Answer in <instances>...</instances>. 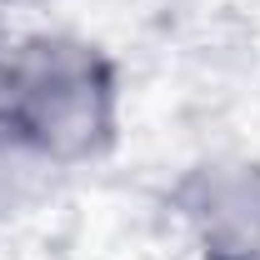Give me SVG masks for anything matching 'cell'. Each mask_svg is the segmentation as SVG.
<instances>
[{
    "instance_id": "obj_1",
    "label": "cell",
    "mask_w": 260,
    "mask_h": 260,
    "mask_svg": "<svg viewBox=\"0 0 260 260\" xmlns=\"http://www.w3.org/2000/svg\"><path fill=\"white\" fill-rule=\"evenodd\" d=\"M0 115L65 175L95 165L120 140V65L80 30H30L0 45Z\"/></svg>"
},
{
    "instance_id": "obj_4",
    "label": "cell",
    "mask_w": 260,
    "mask_h": 260,
    "mask_svg": "<svg viewBox=\"0 0 260 260\" xmlns=\"http://www.w3.org/2000/svg\"><path fill=\"white\" fill-rule=\"evenodd\" d=\"M5 5H55V0H5Z\"/></svg>"
},
{
    "instance_id": "obj_2",
    "label": "cell",
    "mask_w": 260,
    "mask_h": 260,
    "mask_svg": "<svg viewBox=\"0 0 260 260\" xmlns=\"http://www.w3.org/2000/svg\"><path fill=\"white\" fill-rule=\"evenodd\" d=\"M170 220L195 260H260V155L215 150L170 185Z\"/></svg>"
},
{
    "instance_id": "obj_3",
    "label": "cell",
    "mask_w": 260,
    "mask_h": 260,
    "mask_svg": "<svg viewBox=\"0 0 260 260\" xmlns=\"http://www.w3.org/2000/svg\"><path fill=\"white\" fill-rule=\"evenodd\" d=\"M60 180H65L60 165H50L20 130L0 115V225L35 215L55 195Z\"/></svg>"
},
{
    "instance_id": "obj_5",
    "label": "cell",
    "mask_w": 260,
    "mask_h": 260,
    "mask_svg": "<svg viewBox=\"0 0 260 260\" xmlns=\"http://www.w3.org/2000/svg\"><path fill=\"white\" fill-rule=\"evenodd\" d=\"M0 10H5V0H0Z\"/></svg>"
}]
</instances>
